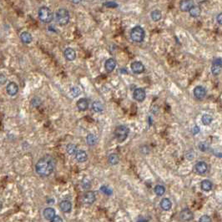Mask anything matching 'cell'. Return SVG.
I'll use <instances>...</instances> for the list:
<instances>
[{
    "mask_svg": "<svg viewBox=\"0 0 222 222\" xmlns=\"http://www.w3.org/2000/svg\"><path fill=\"white\" fill-rule=\"evenodd\" d=\"M55 167V159L50 155H45L38 160L35 165V170L38 176L46 177L52 174Z\"/></svg>",
    "mask_w": 222,
    "mask_h": 222,
    "instance_id": "cell-1",
    "label": "cell"
},
{
    "mask_svg": "<svg viewBox=\"0 0 222 222\" xmlns=\"http://www.w3.org/2000/svg\"><path fill=\"white\" fill-rule=\"evenodd\" d=\"M38 18L44 24H49L53 20L54 15L49 8L43 6L38 9Z\"/></svg>",
    "mask_w": 222,
    "mask_h": 222,
    "instance_id": "cell-2",
    "label": "cell"
},
{
    "mask_svg": "<svg viewBox=\"0 0 222 222\" xmlns=\"http://www.w3.org/2000/svg\"><path fill=\"white\" fill-rule=\"evenodd\" d=\"M56 22L57 24H59V25H66L69 22V18H70V15L67 9H59L57 12H56Z\"/></svg>",
    "mask_w": 222,
    "mask_h": 222,
    "instance_id": "cell-3",
    "label": "cell"
},
{
    "mask_svg": "<svg viewBox=\"0 0 222 222\" xmlns=\"http://www.w3.org/2000/svg\"><path fill=\"white\" fill-rule=\"evenodd\" d=\"M129 132H130V130L128 129V127L125 125L117 126L114 130V136L117 139L119 142H123L128 137Z\"/></svg>",
    "mask_w": 222,
    "mask_h": 222,
    "instance_id": "cell-4",
    "label": "cell"
},
{
    "mask_svg": "<svg viewBox=\"0 0 222 222\" xmlns=\"http://www.w3.org/2000/svg\"><path fill=\"white\" fill-rule=\"evenodd\" d=\"M130 37L134 42H142L145 38V30H143L141 27L136 26L131 30Z\"/></svg>",
    "mask_w": 222,
    "mask_h": 222,
    "instance_id": "cell-5",
    "label": "cell"
},
{
    "mask_svg": "<svg viewBox=\"0 0 222 222\" xmlns=\"http://www.w3.org/2000/svg\"><path fill=\"white\" fill-rule=\"evenodd\" d=\"M96 200L95 194L93 191H87L82 195L81 201L84 205H92L93 203Z\"/></svg>",
    "mask_w": 222,
    "mask_h": 222,
    "instance_id": "cell-6",
    "label": "cell"
},
{
    "mask_svg": "<svg viewBox=\"0 0 222 222\" xmlns=\"http://www.w3.org/2000/svg\"><path fill=\"white\" fill-rule=\"evenodd\" d=\"M222 69V61L220 59H216L214 60L212 67H211V71L214 75H218Z\"/></svg>",
    "mask_w": 222,
    "mask_h": 222,
    "instance_id": "cell-7",
    "label": "cell"
},
{
    "mask_svg": "<svg viewBox=\"0 0 222 222\" xmlns=\"http://www.w3.org/2000/svg\"><path fill=\"white\" fill-rule=\"evenodd\" d=\"M6 90H7V93H8L9 95H10V96H14L18 92V84L16 83L11 82V83H9L7 85Z\"/></svg>",
    "mask_w": 222,
    "mask_h": 222,
    "instance_id": "cell-8",
    "label": "cell"
},
{
    "mask_svg": "<svg viewBox=\"0 0 222 222\" xmlns=\"http://www.w3.org/2000/svg\"><path fill=\"white\" fill-rule=\"evenodd\" d=\"M180 218L184 221H192L193 218H194V215H193L192 211L190 209L185 208L183 210H181Z\"/></svg>",
    "mask_w": 222,
    "mask_h": 222,
    "instance_id": "cell-9",
    "label": "cell"
},
{
    "mask_svg": "<svg viewBox=\"0 0 222 222\" xmlns=\"http://www.w3.org/2000/svg\"><path fill=\"white\" fill-rule=\"evenodd\" d=\"M133 96H134V100H136L139 102H142L145 99L146 94H145V91L143 89H136L134 91Z\"/></svg>",
    "mask_w": 222,
    "mask_h": 222,
    "instance_id": "cell-10",
    "label": "cell"
},
{
    "mask_svg": "<svg viewBox=\"0 0 222 222\" xmlns=\"http://www.w3.org/2000/svg\"><path fill=\"white\" fill-rule=\"evenodd\" d=\"M195 171L200 174V175H204L205 172L207 171L208 170V165L207 164L203 162V161H201V162H198V163L195 165Z\"/></svg>",
    "mask_w": 222,
    "mask_h": 222,
    "instance_id": "cell-11",
    "label": "cell"
},
{
    "mask_svg": "<svg viewBox=\"0 0 222 222\" xmlns=\"http://www.w3.org/2000/svg\"><path fill=\"white\" fill-rule=\"evenodd\" d=\"M131 69L135 74H141L145 70V66L142 63L135 61L131 63Z\"/></svg>",
    "mask_w": 222,
    "mask_h": 222,
    "instance_id": "cell-12",
    "label": "cell"
},
{
    "mask_svg": "<svg viewBox=\"0 0 222 222\" xmlns=\"http://www.w3.org/2000/svg\"><path fill=\"white\" fill-rule=\"evenodd\" d=\"M194 94L195 97L198 100H202L204 99L206 94V90L204 87L202 86H197L196 88L194 89Z\"/></svg>",
    "mask_w": 222,
    "mask_h": 222,
    "instance_id": "cell-13",
    "label": "cell"
},
{
    "mask_svg": "<svg viewBox=\"0 0 222 222\" xmlns=\"http://www.w3.org/2000/svg\"><path fill=\"white\" fill-rule=\"evenodd\" d=\"M63 55L65 59L69 60V61H73L76 59V53L74 49H73L71 48H67L65 50L63 51Z\"/></svg>",
    "mask_w": 222,
    "mask_h": 222,
    "instance_id": "cell-14",
    "label": "cell"
},
{
    "mask_svg": "<svg viewBox=\"0 0 222 222\" xmlns=\"http://www.w3.org/2000/svg\"><path fill=\"white\" fill-rule=\"evenodd\" d=\"M75 159L78 162L84 163L88 159V155L84 150H80L77 151V153L75 154Z\"/></svg>",
    "mask_w": 222,
    "mask_h": 222,
    "instance_id": "cell-15",
    "label": "cell"
},
{
    "mask_svg": "<svg viewBox=\"0 0 222 222\" xmlns=\"http://www.w3.org/2000/svg\"><path fill=\"white\" fill-rule=\"evenodd\" d=\"M59 208L60 209L64 212V213H68L72 209L71 203L69 201H62L59 203Z\"/></svg>",
    "mask_w": 222,
    "mask_h": 222,
    "instance_id": "cell-16",
    "label": "cell"
},
{
    "mask_svg": "<svg viewBox=\"0 0 222 222\" xmlns=\"http://www.w3.org/2000/svg\"><path fill=\"white\" fill-rule=\"evenodd\" d=\"M89 102L86 99H80V100L77 101V108L80 111H85L88 109Z\"/></svg>",
    "mask_w": 222,
    "mask_h": 222,
    "instance_id": "cell-17",
    "label": "cell"
},
{
    "mask_svg": "<svg viewBox=\"0 0 222 222\" xmlns=\"http://www.w3.org/2000/svg\"><path fill=\"white\" fill-rule=\"evenodd\" d=\"M105 69H106V71L109 72H112L115 69V66H116V62H115V60L114 59H109L108 60H106V62H105Z\"/></svg>",
    "mask_w": 222,
    "mask_h": 222,
    "instance_id": "cell-18",
    "label": "cell"
},
{
    "mask_svg": "<svg viewBox=\"0 0 222 222\" xmlns=\"http://www.w3.org/2000/svg\"><path fill=\"white\" fill-rule=\"evenodd\" d=\"M44 216L45 219L47 220H49V221H52L54 218L55 217V209L53 208H46V209L44 210Z\"/></svg>",
    "mask_w": 222,
    "mask_h": 222,
    "instance_id": "cell-19",
    "label": "cell"
},
{
    "mask_svg": "<svg viewBox=\"0 0 222 222\" xmlns=\"http://www.w3.org/2000/svg\"><path fill=\"white\" fill-rule=\"evenodd\" d=\"M193 2L192 1H181L180 3V10L184 11V12H187L190 11V9L192 8Z\"/></svg>",
    "mask_w": 222,
    "mask_h": 222,
    "instance_id": "cell-20",
    "label": "cell"
},
{
    "mask_svg": "<svg viewBox=\"0 0 222 222\" xmlns=\"http://www.w3.org/2000/svg\"><path fill=\"white\" fill-rule=\"evenodd\" d=\"M160 207L162 208V209L165 210V211L170 210L172 207L171 201H170L168 198H164L160 201Z\"/></svg>",
    "mask_w": 222,
    "mask_h": 222,
    "instance_id": "cell-21",
    "label": "cell"
},
{
    "mask_svg": "<svg viewBox=\"0 0 222 222\" xmlns=\"http://www.w3.org/2000/svg\"><path fill=\"white\" fill-rule=\"evenodd\" d=\"M20 39L21 41L24 44H30L33 40V38H32V35L29 33V32H23L21 34H20Z\"/></svg>",
    "mask_w": 222,
    "mask_h": 222,
    "instance_id": "cell-22",
    "label": "cell"
},
{
    "mask_svg": "<svg viewBox=\"0 0 222 222\" xmlns=\"http://www.w3.org/2000/svg\"><path fill=\"white\" fill-rule=\"evenodd\" d=\"M92 109L95 113H100L104 110V105L100 101H94L92 104Z\"/></svg>",
    "mask_w": 222,
    "mask_h": 222,
    "instance_id": "cell-23",
    "label": "cell"
},
{
    "mask_svg": "<svg viewBox=\"0 0 222 222\" xmlns=\"http://www.w3.org/2000/svg\"><path fill=\"white\" fill-rule=\"evenodd\" d=\"M189 13L190 14V16H192L194 18H196L198 16H200V14L201 13V9L199 6H193L192 8L190 9Z\"/></svg>",
    "mask_w": 222,
    "mask_h": 222,
    "instance_id": "cell-24",
    "label": "cell"
},
{
    "mask_svg": "<svg viewBox=\"0 0 222 222\" xmlns=\"http://www.w3.org/2000/svg\"><path fill=\"white\" fill-rule=\"evenodd\" d=\"M201 189L205 191H209L212 189V183L208 180H203L201 182Z\"/></svg>",
    "mask_w": 222,
    "mask_h": 222,
    "instance_id": "cell-25",
    "label": "cell"
},
{
    "mask_svg": "<svg viewBox=\"0 0 222 222\" xmlns=\"http://www.w3.org/2000/svg\"><path fill=\"white\" fill-rule=\"evenodd\" d=\"M86 141H87V144H88L89 145L93 146V145H96L97 137L94 134H88V136H87V138H86Z\"/></svg>",
    "mask_w": 222,
    "mask_h": 222,
    "instance_id": "cell-26",
    "label": "cell"
},
{
    "mask_svg": "<svg viewBox=\"0 0 222 222\" xmlns=\"http://www.w3.org/2000/svg\"><path fill=\"white\" fill-rule=\"evenodd\" d=\"M66 151H67V153L69 155H75L76 153H77V151H78L77 150V146H76L75 145H74V144H69L66 147Z\"/></svg>",
    "mask_w": 222,
    "mask_h": 222,
    "instance_id": "cell-27",
    "label": "cell"
},
{
    "mask_svg": "<svg viewBox=\"0 0 222 222\" xmlns=\"http://www.w3.org/2000/svg\"><path fill=\"white\" fill-rule=\"evenodd\" d=\"M69 93H70V95L73 98H76V97H78L81 94V89L79 87H77V86H73L70 89Z\"/></svg>",
    "mask_w": 222,
    "mask_h": 222,
    "instance_id": "cell-28",
    "label": "cell"
},
{
    "mask_svg": "<svg viewBox=\"0 0 222 222\" xmlns=\"http://www.w3.org/2000/svg\"><path fill=\"white\" fill-rule=\"evenodd\" d=\"M119 161V156H118L116 154H111V155L109 156V163L112 165H114V164H117Z\"/></svg>",
    "mask_w": 222,
    "mask_h": 222,
    "instance_id": "cell-29",
    "label": "cell"
},
{
    "mask_svg": "<svg viewBox=\"0 0 222 222\" xmlns=\"http://www.w3.org/2000/svg\"><path fill=\"white\" fill-rule=\"evenodd\" d=\"M165 192V188L164 187L163 185H160V184H158L155 187V193L158 195V196H161L163 195L164 194Z\"/></svg>",
    "mask_w": 222,
    "mask_h": 222,
    "instance_id": "cell-30",
    "label": "cell"
},
{
    "mask_svg": "<svg viewBox=\"0 0 222 222\" xmlns=\"http://www.w3.org/2000/svg\"><path fill=\"white\" fill-rule=\"evenodd\" d=\"M151 18L154 21H159V19L161 18V13L159 10H154L151 13Z\"/></svg>",
    "mask_w": 222,
    "mask_h": 222,
    "instance_id": "cell-31",
    "label": "cell"
},
{
    "mask_svg": "<svg viewBox=\"0 0 222 222\" xmlns=\"http://www.w3.org/2000/svg\"><path fill=\"white\" fill-rule=\"evenodd\" d=\"M202 123L205 125H209L211 122H212V117L210 116V115H208V114H204L203 116H202Z\"/></svg>",
    "mask_w": 222,
    "mask_h": 222,
    "instance_id": "cell-32",
    "label": "cell"
},
{
    "mask_svg": "<svg viewBox=\"0 0 222 222\" xmlns=\"http://www.w3.org/2000/svg\"><path fill=\"white\" fill-rule=\"evenodd\" d=\"M100 190L103 193H105V195H112V193H113V191H112V190H111V189L109 188V187H107V186H105V185H104V186H101Z\"/></svg>",
    "mask_w": 222,
    "mask_h": 222,
    "instance_id": "cell-33",
    "label": "cell"
},
{
    "mask_svg": "<svg viewBox=\"0 0 222 222\" xmlns=\"http://www.w3.org/2000/svg\"><path fill=\"white\" fill-rule=\"evenodd\" d=\"M104 4H105V7H108V8H116V7H118V4L115 2H105Z\"/></svg>",
    "mask_w": 222,
    "mask_h": 222,
    "instance_id": "cell-34",
    "label": "cell"
},
{
    "mask_svg": "<svg viewBox=\"0 0 222 222\" xmlns=\"http://www.w3.org/2000/svg\"><path fill=\"white\" fill-rule=\"evenodd\" d=\"M199 222H211V219H210V217L208 216V215H202V216L200 218Z\"/></svg>",
    "mask_w": 222,
    "mask_h": 222,
    "instance_id": "cell-35",
    "label": "cell"
},
{
    "mask_svg": "<svg viewBox=\"0 0 222 222\" xmlns=\"http://www.w3.org/2000/svg\"><path fill=\"white\" fill-rule=\"evenodd\" d=\"M6 82H7V78H6V76H5L4 74H0V84L3 85V84H4Z\"/></svg>",
    "mask_w": 222,
    "mask_h": 222,
    "instance_id": "cell-36",
    "label": "cell"
},
{
    "mask_svg": "<svg viewBox=\"0 0 222 222\" xmlns=\"http://www.w3.org/2000/svg\"><path fill=\"white\" fill-rule=\"evenodd\" d=\"M51 222H63V219L60 217V216L55 215V217L51 221Z\"/></svg>",
    "mask_w": 222,
    "mask_h": 222,
    "instance_id": "cell-37",
    "label": "cell"
},
{
    "mask_svg": "<svg viewBox=\"0 0 222 222\" xmlns=\"http://www.w3.org/2000/svg\"><path fill=\"white\" fill-rule=\"evenodd\" d=\"M217 22L221 25H222V13H220L217 16Z\"/></svg>",
    "mask_w": 222,
    "mask_h": 222,
    "instance_id": "cell-38",
    "label": "cell"
},
{
    "mask_svg": "<svg viewBox=\"0 0 222 222\" xmlns=\"http://www.w3.org/2000/svg\"><path fill=\"white\" fill-rule=\"evenodd\" d=\"M199 128L197 127V126H195V128H194V134H197L198 132H199Z\"/></svg>",
    "mask_w": 222,
    "mask_h": 222,
    "instance_id": "cell-39",
    "label": "cell"
},
{
    "mask_svg": "<svg viewBox=\"0 0 222 222\" xmlns=\"http://www.w3.org/2000/svg\"><path fill=\"white\" fill-rule=\"evenodd\" d=\"M2 206H3V205H2V203H1V201H0V209H2Z\"/></svg>",
    "mask_w": 222,
    "mask_h": 222,
    "instance_id": "cell-40",
    "label": "cell"
}]
</instances>
